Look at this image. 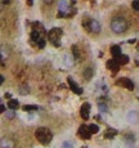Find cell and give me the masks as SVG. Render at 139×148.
I'll list each match as a JSON object with an SVG mask.
<instances>
[{"label": "cell", "mask_w": 139, "mask_h": 148, "mask_svg": "<svg viewBox=\"0 0 139 148\" xmlns=\"http://www.w3.org/2000/svg\"><path fill=\"white\" fill-rule=\"evenodd\" d=\"M131 5H133V8L138 12L139 11V0H134L133 3H131Z\"/></svg>", "instance_id": "obj_29"}, {"label": "cell", "mask_w": 139, "mask_h": 148, "mask_svg": "<svg viewBox=\"0 0 139 148\" xmlns=\"http://www.w3.org/2000/svg\"><path fill=\"white\" fill-rule=\"evenodd\" d=\"M106 66H107V68H108V70H110V71H112L113 73H115V72H117V71L120 70V66L117 65V62H116V61L113 59V58H112V59H110V61H107V63H106Z\"/></svg>", "instance_id": "obj_11"}, {"label": "cell", "mask_w": 139, "mask_h": 148, "mask_svg": "<svg viewBox=\"0 0 139 148\" xmlns=\"http://www.w3.org/2000/svg\"><path fill=\"white\" fill-rule=\"evenodd\" d=\"M98 106H99V111H100V112H107V111H108L107 104L103 103V102H102V103L99 102V104H98Z\"/></svg>", "instance_id": "obj_26"}, {"label": "cell", "mask_w": 139, "mask_h": 148, "mask_svg": "<svg viewBox=\"0 0 139 148\" xmlns=\"http://www.w3.org/2000/svg\"><path fill=\"white\" fill-rule=\"evenodd\" d=\"M111 54H112V58H117L118 55L121 54L120 45H112V47H111Z\"/></svg>", "instance_id": "obj_15"}, {"label": "cell", "mask_w": 139, "mask_h": 148, "mask_svg": "<svg viewBox=\"0 0 139 148\" xmlns=\"http://www.w3.org/2000/svg\"><path fill=\"white\" fill-rule=\"evenodd\" d=\"M41 37H43V36H41V35L39 34L37 31H33V30H32V32L30 34V40H31V43H35V44L41 39Z\"/></svg>", "instance_id": "obj_17"}, {"label": "cell", "mask_w": 139, "mask_h": 148, "mask_svg": "<svg viewBox=\"0 0 139 148\" xmlns=\"http://www.w3.org/2000/svg\"><path fill=\"white\" fill-rule=\"evenodd\" d=\"M3 112H5V106L4 104H0V113H3Z\"/></svg>", "instance_id": "obj_31"}, {"label": "cell", "mask_w": 139, "mask_h": 148, "mask_svg": "<svg viewBox=\"0 0 139 148\" xmlns=\"http://www.w3.org/2000/svg\"><path fill=\"white\" fill-rule=\"evenodd\" d=\"M64 62H66L67 67H72V66H74V59H72L71 55H66V58H64Z\"/></svg>", "instance_id": "obj_22"}, {"label": "cell", "mask_w": 139, "mask_h": 148, "mask_svg": "<svg viewBox=\"0 0 139 148\" xmlns=\"http://www.w3.org/2000/svg\"><path fill=\"white\" fill-rule=\"evenodd\" d=\"M8 107H9V109L14 111V109L19 108V102L17 99H8Z\"/></svg>", "instance_id": "obj_16"}, {"label": "cell", "mask_w": 139, "mask_h": 148, "mask_svg": "<svg viewBox=\"0 0 139 148\" xmlns=\"http://www.w3.org/2000/svg\"><path fill=\"white\" fill-rule=\"evenodd\" d=\"M135 41H136L135 39H130V40H129L128 43H129V44H134V43H135Z\"/></svg>", "instance_id": "obj_35"}, {"label": "cell", "mask_w": 139, "mask_h": 148, "mask_svg": "<svg viewBox=\"0 0 139 148\" xmlns=\"http://www.w3.org/2000/svg\"><path fill=\"white\" fill-rule=\"evenodd\" d=\"M125 142L129 144V147H131V145L134 144V137H133V135H126V137H125Z\"/></svg>", "instance_id": "obj_23"}, {"label": "cell", "mask_w": 139, "mask_h": 148, "mask_svg": "<svg viewBox=\"0 0 139 148\" xmlns=\"http://www.w3.org/2000/svg\"><path fill=\"white\" fill-rule=\"evenodd\" d=\"M128 121L130 124H135L138 121V111H130L128 115Z\"/></svg>", "instance_id": "obj_14"}, {"label": "cell", "mask_w": 139, "mask_h": 148, "mask_svg": "<svg viewBox=\"0 0 139 148\" xmlns=\"http://www.w3.org/2000/svg\"><path fill=\"white\" fill-rule=\"evenodd\" d=\"M62 35H63L62 29L54 27V29H51L50 31L48 32V39H49V41L54 45V47L58 48V47H61V37H62Z\"/></svg>", "instance_id": "obj_3"}, {"label": "cell", "mask_w": 139, "mask_h": 148, "mask_svg": "<svg viewBox=\"0 0 139 148\" xmlns=\"http://www.w3.org/2000/svg\"><path fill=\"white\" fill-rule=\"evenodd\" d=\"M81 148H88V147H85V145H84V147H81Z\"/></svg>", "instance_id": "obj_37"}, {"label": "cell", "mask_w": 139, "mask_h": 148, "mask_svg": "<svg viewBox=\"0 0 139 148\" xmlns=\"http://www.w3.org/2000/svg\"><path fill=\"white\" fill-rule=\"evenodd\" d=\"M111 29H112V31L115 34H122V32H125L128 30V22L124 18H121V17H117V18L112 19Z\"/></svg>", "instance_id": "obj_2"}, {"label": "cell", "mask_w": 139, "mask_h": 148, "mask_svg": "<svg viewBox=\"0 0 139 148\" xmlns=\"http://www.w3.org/2000/svg\"><path fill=\"white\" fill-rule=\"evenodd\" d=\"M79 135L81 137V139H85V140H88V139L92 138V134L88 131L86 125H81V126L79 127Z\"/></svg>", "instance_id": "obj_9"}, {"label": "cell", "mask_w": 139, "mask_h": 148, "mask_svg": "<svg viewBox=\"0 0 139 148\" xmlns=\"http://www.w3.org/2000/svg\"><path fill=\"white\" fill-rule=\"evenodd\" d=\"M44 3L45 4H51L53 3V0H44Z\"/></svg>", "instance_id": "obj_34"}, {"label": "cell", "mask_w": 139, "mask_h": 148, "mask_svg": "<svg viewBox=\"0 0 139 148\" xmlns=\"http://www.w3.org/2000/svg\"><path fill=\"white\" fill-rule=\"evenodd\" d=\"M89 113H90V104L88 102L81 104V108H80V115L84 120H88L89 119Z\"/></svg>", "instance_id": "obj_8"}, {"label": "cell", "mask_w": 139, "mask_h": 148, "mask_svg": "<svg viewBox=\"0 0 139 148\" xmlns=\"http://www.w3.org/2000/svg\"><path fill=\"white\" fill-rule=\"evenodd\" d=\"M18 93L22 94V95H26V94L30 93V86L28 85H22L19 86V89H18Z\"/></svg>", "instance_id": "obj_20"}, {"label": "cell", "mask_w": 139, "mask_h": 148, "mask_svg": "<svg viewBox=\"0 0 139 148\" xmlns=\"http://www.w3.org/2000/svg\"><path fill=\"white\" fill-rule=\"evenodd\" d=\"M104 138L106 139H112V138H115L116 135H117V130L116 129H112V127H108L107 130L104 131Z\"/></svg>", "instance_id": "obj_13"}, {"label": "cell", "mask_w": 139, "mask_h": 148, "mask_svg": "<svg viewBox=\"0 0 139 148\" xmlns=\"http://www.w3.org/2000/svg\"><path fill=\"white\" fill-rule=\"evenodd\" d=\"M72 52H74V57L75 58H79L80 57V53H79V48H77V45H74V47H72Z\"/></svg>", "instance_id": "obj_27"}, {"label": "cell", "mask_w": 139, "mask_h": 148, "mask_svg": "<svg viewBox=\"0 0 139 148\" xmlns=\"http://www.w3.org/2000/svg\"><path fill=\"white\" fill-rule=\"evenodd\" d=\"M84 27L86 30H89L90 32H94V34H99L100 32V23L95 19H89V21L84 22Z\"/></svg>", "instance_id": "obj_4"}, {"label": "cell", "mask_w": 139, "mask_h": 148, "mask_svg": "<svg viewBox=\"0 0 139 148\" xmlns=\"http://www.w3.org/2000/svg\"><path fill=\"white\" fill-rule=\"evenodd\" d=\"M86 127H88V131H89L90 134H97V133L99 131V127H98V125H95V124H92Z\"/></svg>", "instance_id": "obj_19"}, {"label": "cell", "mask_w": 139, "mask_h": 148, "mask_svg": "<svg viewBox=\"0 0 139 148\" xmlns=\"http://www.w3.org/2000/svg\"><path fill=\"white\" fill-rule=\"evenodd\" d=\"M113 59L117 62L118 66H122V65H126V63H129V57L126 54H120L117 58H113Z\"/></svg>", "instance_id": "obj_12"}, {"label": "cell", "mask_w": 139, "mask_h": 148, "mask_svg": "<svg viewBox=\"0 0 139 148\" xmlns=\"http://www.w3.org/2000/svg\"><path fill=\"white\" fill-rule=\"evenodd\" d=\"M35 137L43 145L50 144L51 139H53V134H51V131L48 127H39L35 131Z\"/></svg>", "instance_id": "obj_1"}, {"label": "cell", "mask_w": 139, "mask_h": 148, "mask_svg": "<svg viewBox=\"0 0 139 148\" xmlns=\"http://www.w3.org/2000/svg\"><path fill=\"white\" fill-rule=\"evenodd\" d=\"M58 12H62V13L66 14V17H70L71 14H70V4L67 0H61L58 4Z\"/></svg>", "instance_id": "obj_7"}, {"label": "cell", "mask_w": 139, "mask_h": 148, "mask_svg": "<svg viewBox=\"0 0 139 148\" xmlns=\"http://www.w3.org/2000/svg\"><path fill=\"white\" fill-rule=\"evenodd\" d=\"M22 108H23V111H26V112H31V111H36V109H37V106H35V104H26Z\"/></svg>", "instance_id": "obj_21"}, {"label": "cell", "mask_w": 139, "mask_h": 148, "mask_svg": "<svg viewBox=\"0 0 139 148\" xmlns=\"http://www.w3.org/2000/svg\"><path fill=\"white\" fill-rule=\"evenodd\" d=\"M14 116H15V113H14V111H12V109H9V111L5 113V117H7V119H13Z\"/></svg>", "instance_id": "obj_28"}, {"label": "cell", "mask_w": 139, "mask_h": 148, "mask_svg": "<svg viewBox=\"0 0 139 148\" xmlns=\"http://www.w3.org/2000/svg\"><path fill=\"white\" fill-rule=\"evenodd\" d=\"M32 27H33V31H37L40 35L45 32V29H44V26H43L41 23H39V22H35V23L32 25Z\"/></svg>", "instance_id": "obj_18"}, {"label": "cell", "mask_w": 139, "mask_h": 148, "mask_svg": "<svg viewBox=\"0 0 139 148\" xmlns=\"http://www.w3.org/2000/svg\"><path fill=\"white\" fill-rule=\"evenodd\" d=\"M0 148H14V142L9 138H1L0 139Z\"/></svg>", "instance_id": "obj_10"}, {"label": "cell", "mask_w": 139, "mask_h": 148, "mask_svg": "<svg viewBox=\"0 0 139 148\" xmlns=\"http://www.w3.org/2000/svg\"><path fill=\"white\" fill-rule=\"evenodd\" d=\"M84 75H85V79H86V80H90V77H92V75H93L92 68H86L85 72H84Z\"/></svg>", "instance_id": "obj_24"}, {"label": "cell", "mask_w": 139, "mask_h": 148, "mask_svg": "<svg viewBox=\"0 0 139 148\" xmlns=\"http://www.w3.org/2000/svg\"><path fill=\"white\" fill-rule=\"evenodd\" d=\"M5 98H7V99H10V97H12V94H10V93H5Z\"/></svg>", "instance_id": "obj_32"}, {"label": "cell", "mask_w": 139, "mask_h": 148, "mask_svg": "<svg viewBox=\"0 0 139 148\" xmlns=\"http://www.w3.org/2000/svg\"><path fill=\"white\" fill-rule=\"evenodd\" d=\"M62 148H74V145H72V143H70V142H64L63 144H62Z\"/></svg>", "instance_id": "obj_30"}, {"label": "cell", "mask_w": 139, "mask_h": 148, "mask_svg": "<svg viewBox=\"0 0 139 148\" xmlns=\"http://www.w3.org/2000/svg\"><path fill=\"white\" fill-rule=\"evenodd\" d=\"M67 83H68V86H70V89H71V91H74V93L77 94V95H81L82 91H84V90H82L81 86H79V84L75 83V81L72 80L71 77L67 79Z\"/></svg>", "instance_id": "obj_6"}, {"label": "cell", "mask_w": 139, "mask_h": 148, "mask_svg": "<svg viewBox=\"0 0 139 148\" xmlns=\"http://www.w3.org/2000/svg\"><path fill=\"white\" fill-rule=\"evenodd\" d=\"M116 85L126 88L128 90H134V83L128 77H121V79H118V80H116Z\"/></svg>", "instance_id": "obj_5"}, {"label": "cell", "mask_w": 139, "mask_h": 148, "mask_svg": "<svg viewBox=\"0 0 139 148\" xmlns=\"http://www.w3.org/2000/svg\"><path fill=\"white\" fill-rule=\"evenodd\" d=\"M3 83H4V76H3V75H0V85H1Z\"/></svg>", "instance_id": "obj_33"}, {"label": "cell", "mask_w": 139, "mask_h": 148, "mask_svg": "<svg viewBox=\"0 0 139 148\" xmlns=\"http://www.w3.org/2000/svg\"><path fill=\"white\" fill-rule=\"evenodd\" d=\"M45 44H46V43H45V40H44L43 37H41V39L39 40L37 43H36V45H37V48H40V49H44V48H45Z\"/></svg>", "instance_id": "obj_25"}, {"label": "cell", "mask_w": 139, "mask_h": 148, "mask_svg": "<svg viewBox=\"0 0 139 148\" xmlns=\"http://www.w3.org/2000/svg\"><path fill=\"white\" fill-rule=\"evenodd\" d=\"M27 4H28V5H32V4H33V0H27Z\"/></svg>", "instance_id": "obj_36"}]
</instances>
